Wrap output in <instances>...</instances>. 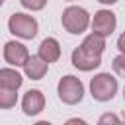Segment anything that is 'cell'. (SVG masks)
<instances>
[{"label": "cell", "instance_id": "obj_2", "mask_svg": "<svg viewBox=\"0 0 125 125\" xmlns=\"http://www.w3.org/2000/svg\"><path fill=\"white\" fill-rule=\"evenodd\" d=\"M62 27L68 31V33H74V35H80L82 31H86V27L90 25V14L80 8V6H68L64 12H62Z\"/></svg>", "mask_w": 125, "mask_h": 125}, {"label": "cell", "instance_id": "obj_1", "mask_svg": "<svg viewBox=\"0 0 125 125\" xmlns=\"http://www.w3.org/2000/svg\"><path fill=\"white\" fill-rule=\"evenodd\" d=\"M117 92V80L109 72H100L90 80V94L98 102H109Z\"/></svg>", "mask_w": 125, "mask_h": 125}, {"label": "cell", "instance_id": "obj_17", "mask_svg": "<svg viewBox=\"0 0 125 125\" xmlns=\"http://www.w3.org/2000/svg\"><path fill=\"white\" fill-rule=\"evenodd\" d=\"M117 49L121 51V55H125V31L119 35V39H117Z\"/></svg>", "mask_w": 125, "mask_h": 125}, {"label": "cell", "instance_id": "obj_20", "mask_svg": "<svg viewBox=\"0 0 125 125\" xmlns=\"http://www.w3.org/2000/svg\"><path fill=\"white\" fill-rule=\"evenodd\" d=\"M35 125H51V123H49V121H37Z\"/></svg>", "mask_w": 125, "mask_h": 125}, {"label": "cell", "instance_id": "obj_6", "mask_svg": "<svg viewBox=\"0 0 125 125\" xmlns=\"http://www.w3.org/2000/svg\"><path fill=\"white\" fill-rule=\"evenodd\" d=\"M4 59L12 66H23L27 62V59H29L27 47L18 43V41H8L4 45Z\"/></svg>", "mask_w": 125, "mask_h": 125}, {"label": "cell", "instance_id": "obj_5", "mask_svg": "<svg viewBox=\"0 0 125 125\" xmlns=\"http://www.w3.org/2000/svg\"><path fill=\"white\" fill-rule=\"evenodd\" d=\"M115 25H117V20H115V14L109 12V10H98L94 14V20H92V33L100 35V37H107L115 31Z\"/></svg>", "mask_w": 125, "mask_h": 125}, {"label": "cell", "instance_id": "obj_21", "mask_svg": "<svg viewBox=\"0 0 125 125\" xmlns=\"http://www.w3.org/2000/svg\"><path fill=\"white\" fill-rule=\"evenodd\" d=\"M2 4H4V0H0V6H2Z\"/></svg>", "mask_w": 125, "mask_h": 125}, {"label": "cell", "instance_id": "obj_10", "mask_svg": "<svg viewBox=\"0 0 125 125\" xmlns=\"http://www.w3.org/2000/svg\"><path fill=\"white\" fill-rule=\"evenodd\" d=\"M47 68H49V64H47L43 59H39L37 55H31V57L27 59V62L23 64V72H25V76L31 78V80H41V78L47 74Z\"/></svg>", "mask_w": 125, "mask_h": 125}, {"label": "cell", "instance_id": "obj_14", "mask_svg": "<svg viewBox=\"0 0 125 125\" xmlns=\"http://www.w3.org/2000/svg\"><path fill=\"white\" fill-rule=\"evenodd\" d=\"M98 125H123V121H119V117L115 113H104L100 119H98Z\"/></svg>", "mask_w": 125, "mask_h": 125}, {"label": "cell", "instance_id": "obj_23", "mask_svg": "<svg viewBox=\"0 0 125 125\" xmlns=\"http://www.w3.org/2000/svg\"><path fill=\"white\" fill-rule=\"evenodd\" d=\"M66 2H72V0H66Z\"/></svg>", "mask_w": 125, "mask_h": 125}, {"label": "cell", "instance_id": "obj_19", "mask_svg": "<svg viewBox=\"0 0 125 125\" xmlns=\"http://www.w3.org/2000/svg\"><path fill=\"white\" fill-rule=\"evenodd\" d=\"M98 2H102V4H115L117 0H98Z\"/></svg>", "mask_w": 125, "mask_h": 125}, {"label": "cell", "instance_id": "obj_18", "mask_svg": "<svg viewBox=\"0 0 125 125\" xmlns=\"http://www.w3.org/2000/svg\"><path fill=\"white\" fill-rule=\"evenodd\" d=\"M64 125H88L84 119H78V117H72V119H68Z\"/></svg>", "mask_w": 125, "mask_h": 125}, {"label": "cell", "instance_id": "obj_11", "mask_svg": "<svg viewBox=\"0 0 125 125\" xmlns=\"http://www.w3.org/2000/svg\"><path fill=\"white\" fill-rule=\"evenodd\" d=\"M21 82H23V78H21V74L18 70H14V68H0V86L16 92L21 86Z\"/></svg>", "mask_w": 125, "mask_h": 125}, {"label": "cell", "instance_id": "obj_9", "mask_svg": "<svg viewBox=\"0 0 125 125\" xmlns=\"http://www.w3.org/2000/svg\"><path fill=\"white\" fill-rule=\"evenodd\" d=\"M37 57L43 59L47 64L59 61V57H61V45H59V41H57L55 37H47V39H43L41 45H39V53H37Z\"/></svg>", "mask_w": 125, "mask_h": 125}, {"label": "cell", "instance_id": "obj_8", "mask_svg": "<svg viewBox=\"0 0 125 125\" xmlns=\"http://www.w3.org/2000/svg\"><path fill=\"white\" fill-rule=\"evenodd\" d=\"M45 107V96L41 90H27L21 100V109L25 115H37Z\"/></svg>", "mask_w": 125, "mask_h": 125}, {"label": "cell", "instance_id": "obj_24", "mask_svg": "<svg viewBox=\"0 0 125 125\" xmlns=\"http://www.w3.org/2000/svg\"><path fill=\"white\" fill-rule=\"evenodd\" d=\"M123 125H125V119H123Z\"/></svg>", "mask_w": 125, "mask_h": 125}, {"label": "cell", "instance_id": "obj_22", "mask_svg": "<svg viewBox=\"0 0 125 125\" xmlns=\"http://www.w3.org/2000/svg\"><path fill=\"white\" fill-rule=\"evenodd\" d=\"M123 98H125V88H123Z\"/></svg>", "mask_w": 125, "mask_h": 125}, {"label": "cell", "instance_id": "obj_7", "mask_svg": "<svg viewBox=\"0 0 125 125\" xmlns=\"http://www.w3.org/2000/svg\"><path fill=\"white\" fill-rule=\"evenodd\" d=\"M72 64L78 68V70H84V72H88V70H94V68H98L100 64H102V57L100 55H92V53H88V51H84L82 47H76L74 51H72Z\"/></svg>", "mask_w": 125, "mask_h": 125}, {"label": "cell", "instance_id": "obj_16", "mask_svg": "<svg viewBox=\"0 0 125 125\" xmlns=\"http://www.w3.org/2000/svg\"><path fill=\"white\" fill-rule=\"evenodd\" d=\"M20 2H21V6H23V8L37 12V10H43V8H45V4H47L49 0H20Z\"/></svg>", "mask_w": 125, "mask_h": 125}, {"label": "cell", "instance_id": "obj_15", "mask_svg": "<svg viewBox=\"0 0 125 125\" xmlns=\"http://www.w3.org/2000/svg\"><path fill=\"white\" fill-rule=\"evenodd\" d=\"M111 66H113L115 74H119V76H123V78H125V55H117V57L113 59Z\"/></svg>", "mask_w": 125, "mask_h": 125}, {"label": "cell", "instance_id": "obj_13", "mask_svg": "<svg viewBox=\"0 0 125 125\" xmlns=\"http://www.w3.org/2000/svg\"><path fill=\"white\" fill-rule=\"evenodd\" d=\"M16 102H18V94L14 90L0 86V109H10L16 105Z\"/></svg>", "mask_w": 125, "mask_h": 125}, {"label": "cell", "instance_id": "obj_4", "mask_svg": "<svg viewBox=\"0 0 125 125\" xmlns=\"http://www.w3.org/2000/svg\"><path fill=\"white\" fill-rule=\"evenodd\" d=\"M57 92H59V98L62 104H68V105H74L82 100L84 96V86L80 82V78L72 76V74H66L59 80V86H57Z\"/></svg>", "mask_w": 125, "mask_h": 125}, {"label": "cell", "instance_id": "obj_3", "mask_svg": "<svg viewBox=\"0 0 125 125\" xmlns=\"http://www.w3.org/2000/svg\"><path fill=\"white\" fill-rule=\"evenodd\" d=\"M8 29H10V33H14L16 37L33 39V37L37 35V20H35L33 16L16 12V14H12L10 20H8Z\"/></svg>", "mask_w": 125, "mask_h": 125}, {"label": "cell", "instance_id": "obj_12", "mask_svg": "<svg viewBox=\"0 0 125 125\" xmlns=\"http://www.w3.org/2000/svg\"><path fill=\"white\" fill-rule=\"evenodd\" d=\"M80 47H82L84 51L92 53V55H100V57H102V53H104V49H105V39L100 37V35H96V33H90V35L82 41Z\"/></svg>", "mask_w": 125, "mask_h": 125}]
</instances>
